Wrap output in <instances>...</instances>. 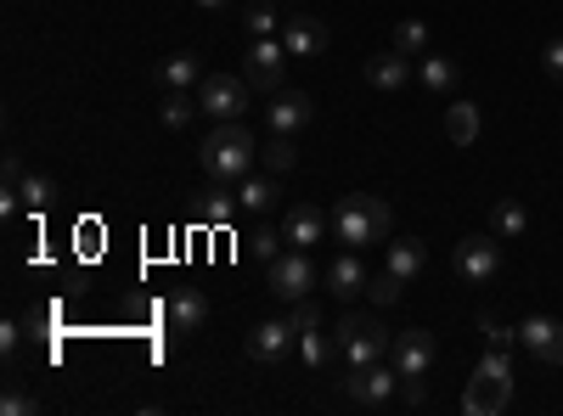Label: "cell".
Instances as JSON below:
<instances>
[{
    "mask_svg": "<svg viewBox=\"0 0 563 416\" xmlns=\"http://www.w3.org/2000/svg\"><path fill=\"white\" fill-rule=\"evenodd\" d=\"M541 68H547V79L563 85V34H552V40L541 45Z\"/></svg>",
    "mask_w": 563,
    "mask_h": 416,
    "instance_id": "obj_36",
    "label": "cell"
},
{
    "mask_svg": "<svg viewBox=\"0 0 563 416\" xmlns=\"http://www.w3.org/2000/svg\"><path fill=\"white\" fill-rule=\"evenodd\" d=\"M231 214H238V192H220V180H214V192H203V198H198V220L225 225Z\"/></svg>",
    "mask_w": 563,
    "mask_h": 416,
    "instance_id": "obj_28",
    "label": "cell"
},
{
    "mask_svg": "<svg viewBox=\"0 0 563 416\" xmlns=\"http://www.w3.org/2000/svg\"><path fill=\"white\" fill-rule=\"evenodd\" d=\"M389 270L400 276V282L411 288L422 270H429V248H422L417 237H400V243H389Z\"/></svg>",
    "mask_w": 563,
    "mask_h": 416,
    "instance_id": "obj_20",
    "label": "cell"
},
{
    "mask_svg": "<svg viewBox=\"0 0 563 416\" xmlns=\"http://www.w3.org/2000/svg\"><path fill=\"white\" fill-rule=\"evenodd\" d=\"M434 360H440L434 333L411 327V333H400V338H395V372H400V383H422V378L434 372Z\"/></svg>",
    "mask_w": 563,
    "mask_h": 416,
    "instance_id": "obj_9",
    "label": "cell"
},
{
    "mask_svg": "<svg viewBox=\"0 0 563 416\" xmlns=\"http://www.w3.org/2000/svg\"><path fill=\"white\" fill-rule=\"evenodd\" d=\"M288 321H294V333H316V327H321V304H316V299H299V304L288 310Z\"/></svg>",
    "mask_w": 563,
    "mask_h": 416,
    "instance_id": "obj_34",
    "label": "cell"
},
{
    "mask_svg": "<svg viewBox=\"0 0 563 416\" xmlns=\"http://www.w3.org/2000/svg\"><path fill=\"white\" fill-rule=\"evenodd\" d=\"M276 198H282V192H276L271 175H243V180H238V209H243V214H265Z\"/></svg>",
    "mask_w": 563,
    "mask_h": 416,
    "instance_id": "obj_22",
    "label": "cell"
},
{
    "mask_svg": "<svg viewBox=\"0 0 563 416\" xmlns=\"http://www.w3.org/2000/svg\"><path fill=\"white\" fill-rule=\"evenodd\" d=\"M417 79H422V85H429V90H434V97H440V90H451V85L462 79V68H456L451 57H440V52H429V57H417Z\"/></svg>",
    "mask_w": 563,
    "mask_h": 416,
    "instance_id": "obj_24",
    "label": "cell"
},
{
    "mask_svg": "<svg viewBox=\"0 0 563 416\" xmlns=\"http://www.w3.org/2000/svg\"><path fill=\"white\" fill-rule=\"evenodd\" d=\"M519 349H530L547 366H563V321L558 315H530L519 327Z\"/></svg>",
    "mask_w": 563,
    "mask_h": 416,
    "instance_id": "obj_13",
    "label": "cell"
},
{
    "mask_svg": "<svg viewBox=\"0 0 563 416\" xmlns=\"http://www.w3.org/2000/svg\"><path fill=\"white\" fill-rule=\"evenodd\" d=\"M18 344H23V327L7 321V327H0V355H18Z\"/></svg>",
    "mask_w": 563,
    "mask_h": 416,
    "instance_id": "obj_37",
    "label": "cell"
},
{
    "mask_svg": "<svg viewBox=\"0 0 563 416\" xmlns=\"http://www.w3.org/2000/svg\"><path fill=\"white\" fill-rule=\"evenodd\" d=\"M203 321H209V299L198 288H175L169 293V327L175 333H203Z\"/></svg>",
    "mask_w": 563,
    "mask_h": 416,
    "instance_id": "obj_18",
    "label": "cell"
},
{
    "mask_svg": "<svg viewBox=\"0 0 563 416\" xmlns=\"http://www.w3.org/2000/svg\"><path fill=\"white\" fill-rule=\"evenodd\" d=\"M243 23H249V34H254V40H265V34H282V18H276V7H271V0H254Z\"/></svg>",
    "mask_w": 563,
    "mask_h": 416,
    "instance_id": "obj_30",
    "label": "cell"
},
{
    "mask_svg": "<svg viewBox=\"0 0 563 416\" xmlns=\"http://www.w3.org/2000/svg\"><path fill=\"white\" fill-rule=\"evenodd\" d=\"M310 97L305 90H271V102H265V130L271 135H299L310 124Z\"/></svg>",
    "mask_w": 563,
    "mask_h": 416,
    "instance_id": "obj_11",
    "label": "cell"
},
{
    "mask_svg": "<svg viewBox=\"0 0 563 416\" xmlns=\"http://www.w3.org/2000/svg\"><path fill=\"white\" fill-rule=\"evenodd\" d=\"M507 405H512V378H501V372H474V383H467V394H462V411L501 416Z\"/></svg>",
    "mask_w": 563,
    "mask_h": 416,
    "instance_id": "obj_12",
    "label": "cell"
},
{
    "mask_svg": "<svg viewBox=\"0 0 563 416\" xmlns=\"http://www.w3.org/2000/svg\"><path fill=\"white\" fill-rule=\"evenodd\" d=\"M203 113V102H198V90H169L164 97V108H158V119H164V130H186Z\"/></svg>",
    "mask_w": 563,
    "mask_h": 416,
    "instance_id": "obj_23",
    "label": "cell"
},
{
    "mask_svg": "<svg viewBox=\"0 0 563 416\" xmlns=\"http://www.w3.org/2000/svg\"><path fill=\"white\" fill-rule=\"evenodd\" d=\"M254 158H260V142H254V130L243 119H225L203 135V147H198V164L209 180H243L254 175Z\"/></svg>",
    "mask_w": 563,
    "mask_h": 416,
    "instance_id": "obj_1",
    "label": "cell"
},
{
    "mask_svg": "<svg viewBox=\"0 0 563 416\" xmlns=\"http://www.w3.org/2000/svg\"><path fill=\"white\" fill-rule=\"evenodd\" d=\"M411 57H400L395 52V45H389V52H378V57H366V85L372 90H400V85H411Z\"/></svg>",
    "mask_w": 563,
    "mask_h": 416,
    "instance_id": "obj_17",
    "label": "cell"
},
{
    "mask_svg": "<svg viewBox=\"0 0 563 416\" xmlns=\"http://www.w3.org/2000/svg\"><path fill=\"white\" fill-rule=\"evenodd\" d=\"M282 243H288V237H282V231H265V225H260L254 237H249V254H254L260 265H271V259L282 254Z\"/></svg>",
    "mask_w": 563,
    "mask_h": 416,
    "instance_id": "obj_33",
    "label": "cell"
},
{
    "mask_svg": "<svg viewBox=\"0 0 563 416\" xmlns=\"http://www.w3.org/2000/svg\"><path fill=\"white\" fill-rule=\"evenodd\" d=\"M395 52H400V57H429V29H422L417 18L395 23Z\"/></svg>",
    "mask_w": 563,
    "mask_h": 416,
    "instance_id": "obj_29",
    "label": "cell"
},
{
    "mask_svg": "<svg viewBox=\"0 0 563 416\" xmlns=\"http://www.w3.org/2000/svg\"><path fill=\"white\" fill-rule=\"evenodd\" d=\"M249 97H254V85L243 74H203V85H198V102H203V113L214 124L243 119L249 113Z\"/></svg>",
    "mask_w": 563,
    "mask_h": 416,
    "instance_id": "obj_5",
    "label": "cell"
},
{
    "mask_svg": "<svg viewBox=\"0 0 563 416\" xmlns=\"http://www.w3.org/2000/svg\"><path fill=\"white\" fill-rule=\"evenodd\" d=\"M395 383H400V372L395 366H361V372H344V400L350 405H361V411H384L389 400H395Z\"/></svg>",
    "mask_w": 563,
    "mask_h": 416,
    "instance_id": "obj_7",
    "label": "cell"
},
{
    "mask_svg": "<svg viewBox=\"0 0 563 416\" xmlns=\"http://www.w3.org/2000/svg\"><path fill=\"white\" fill-rule=\"evenodd\" d=\"M445 142L451 147H474L479 142V108L474 102H451L445 108Z\"/></svg>",
    "mask_w": 563,
    "mask_h": 416,
    "instance_id": "obj_21",
    "label": "cell"
},
{
    "mask_svg": "<svg viewBox=\"0 0 563 416\" xmlns=\"http://www.w3.org/2000/svg\"><path fill=\"white\" fill-rule=\"evenodd\" d=\"M490 220H496V237H501V243H519L525 231H530V209H525V203H512V198H501Z\"/></svg>",
    "mask_w": 563,
    "mask_h": 416,
    "instance_id": "obj_25",
    "label": "cell"
},
{
    "mask_svg": "<svg viewBox=\"0 0 563 416\" xmlns=\"http://www.w3.org/2000/svg\"><path fill=\"white\" fill-rule=\"evenodd\" d=\"M294 344H299V333H294V321H288V315L254 321V327H249V338H243L249 360H260V366H282V360L294 355Z\"/></svg>",
    "mask_w": 563,
    "mask_h": 416,
    "instance_id": "obj_6",
    "label": "cell"
},
{
    "mask_svg": "<svg viewBox=\"0 0 563 416\" xmlns=\"http://www.w3.org/2000/svg\"><path fill=\"white\" fill-rule=\"evenodd\" d=\"M18 198H23V203H29L34 214H45V209L57 203V180H52V175H34V169H29V175L18 180Z\"/></svg>",
    "mask_w": 563,
    "mask_h": 416,
    "instance_id": "obj_26",
    "label": "cell"
},
{
    "mask_svg": "<svg viewBox=\"0 0 563 416\" xmlns=\"http://www.w3.org/2000/svg\"><path fill=\"white\" fill-rule=\"evenodd\" d=\"M327 231H333V220H327L316 203H294L288 214H282V237H288V248H316Z\"/></svg>",
    "mask_w": 563,
    "mask_h": 416,
    "instance_id": "obj_14",
    "label": "cell"
},
{
    "mask_svg": "<svg viewBox=\"0 0 563 416\" xmlns=\"http://www.w3.org/2000/svg\"><path fill=\"white\" fill-rule=\"evenodd\" d=\"M265 288H271V299H282V304L310 299V288H316L310 248H288V254H276V259L265 265Z\"/></svg>",
    "mask_w": 563,
    "mask_h": 416,
    "instance_id": "obj_4",
    "label": "cell"
},
{
    "mask_svg": "<svg viewBox=\"0 0 563 416\" xmlns=\"http://www.w3.org/2000/svg\"><path fill=\"white\" fill-rule=\"evenodd\" d=\"M153 79H158L164 90H198V85H203V63H198L192 52H175V57H164V63L153 68Z\"/></svg>",
    "mask_w": 563,
    "mask_h": 416,
    "instance_id": "obj_19",
    "label": "cell"
},
{
    "mask_svg": "<svg viewBox=\"0 0 563 416\" xmlns=\"http://www.w3.org/2000/svg\"><path fill=\"white\" fill-rule=\"evenodd\" d=\"M479 333H485V349H501V355H512V344H519V327H501L496 315L479 321Z\"/></svg>",
    "mask_w": 563,
    "mask_h": 416,
    "instance_id": "obj_32",
    "label": "cell"
},
{
    "mask_svg": "<svg viewBox=\"0 0 563 416\" xmlns=\"http://www.w3.org/2000/svg\"><path fill=\"white\" fill-rule=\"evenodd\" d=\"M282 63H288V45H282V34H265V40L249 45L243 79L260 90V97H271V90H282Z\"/></svg>",
    "mask_w": 563,
    "mask_h": 416,
    "instance_id": "obj_8",
    "label": "cell"
},
{
    "mask_svg": "<svg viewBox=\"0 0 563 416\" xmlns=\"http://www.w3.org/2000/svg\"><path fill=\"white\" fill-rule=\"evenodd\" d=\"M333 237L350 243V248H372V243H389L395 237V209L384 198H372V192H350L333 203Z\"/></svg>",
    "mask_w": 563,
    "mask_h": 416,
    "instance_id": "obj_2",
    "label": "cell"
},
{
    "mask_svg": "<svg viewBox=\"0 0 563 416\" xmlns=\"http://www.w3.org/2000/svg\"><path fill=\"white\" fill-rule=\"evenodd\" d=\"M496 270H501V237H462L456 243V276L462 282H496Z\"/></svg>",
    "mask_w": 563,
    "mask_h": 416,
    "instance_id": "obj_10",
    "label": "cell"
},
{
    "mask_svg": "<svg viewBox=\"0 0 563 416\" xmlns=\"http://www.w3.org/2000/svg\"><path fill=\"white\" fill-rule=\"evenodd\" d=\"M260 164H265L271 175H288V169L299 164V147H294V135H271V142L260 147Z\"/></svg>",
    "mask_w": 563,
    "mask_h": 416,
    "instance_id": "obj_27",
    "label": "cell"
},
{
    "mask_svg": "<svg viewBox=\"0 0 563 416\" xmlns=\"http://www.w3.org/2000/svg\"><path fill=\"white\" fill-rule=\"evenodd\" d=\"M34 411H40V400L23 394V389H7V394H0V416H34Z\"/></svg>",
    "mask_w": 563,
    "mask_h": 416,
    "instance_id": "obj_35",
    "label": "cell"
},
{
    "mask_svg": "<svg viewBox=\"0 0 563 416\" xmlns=\"http://www.w3.org/2000/svg\"><path fill=\"white\" fill-rule=\"evenodd\" d=\"M333 349H339V360H344V372H361V366H378V360L395 355V333L384 327L378 315L344 310L339 327H333Z\"/></svg>",
    "mask_w": 563,
    "mask_h": 416,
    "instance_id": "obj_3",
    "label": "cell"
},
{
    "mask_svg": "<svg viewBox=\"0 0 563 416\" xmlns=\"http://www.w3.org/2000/svg\"><path fill=\"white\" fill-rule=\"evenodd\" d=\"M366 282H372V276H366V265L355 259V248H350V254H339L333 265H327V293L344 299V304H350V299H361V293H366Z\"/></svg>",
    "mask_w": 563,
    "mask_h": 416,
    "instance_id": "obj_15",
    "label": "cell"
},
{
    "mask_svg": "<svg viewBox=\"0 0 563 416\" xmlns=\"http://www.w3.org/2000/svg\"><path fill=\"white\" fill-rule=\"evenodd\" d=\"M400 293H406V282H400L395 270H384V276H372V282H366V299L372 304H400Z\"/></svg>",
    "mask_w": 563,
    "mask_h": 416,
    "instance_id": "obj_31",
    "label": "cell"
},
{
    "mask_svg": "<svg viewBox=\"0 0 563 416\" xmlns=\"http://www.w3.org/2000/svg\"><path fill=\"white\" fill-rule=\"evenodd\" d=\"M198 7H203V12H220V7H231V0H198Z\"/></svg>",
    "mask_w": 563,
    "mask_h": 416,
    "instance_id": "obj_38",
    "label": "cell"
},
{
    "mask_svg": "<svg viewBox=\"0 0 563 416\" xmlns=\"http://www.w3.org/2000/svg\"><path fill=\"white\" fill-rule=\"evenodd\" d=\"M282 45H288V57H321L327 52V29L316 18H282Z\"/></svg>",
    "mask_w": 563,
    "mask_h": 416,
    "instance_id": "obj_16",
    "label": "cell"
}]
</instances>
